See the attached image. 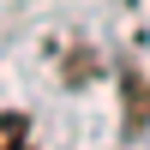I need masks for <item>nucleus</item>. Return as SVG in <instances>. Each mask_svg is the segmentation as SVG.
Instances as JSON below:
<instances>
[{
    "instance_id": "f257e3e1",
    "label": "nucleus",
    "mask_w": 150,
    "mask_h": 150,
    "mask_svg": "<svg viewBox=\"0 0 150 150\" xmlns=\"http://www.w3.org/2000/svg\"><path fill=\"white\" fill-rule=\"evenodd\" d=\"M24 138H30V120H24V114H0V150H12Z\"/></svg>"
}]
</instances>
